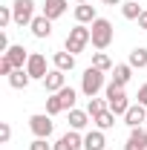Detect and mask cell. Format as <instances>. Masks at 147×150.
I'll use <instances>...</instances> for the list:
<instances>
[{
	"label": "cell",
	"mask_w": 147,
	"mask_h": 150,
	"mask_svg": "<svg viewBox=\"0 0 147 150\" xmlns=\"http://www.w3.org/2000/svg\"><path fill=\"white\" fill-rule=\"evenodd\" d=\"M90 32H92V46H95V49H107V46L112 43V23L110 20L95 18Z\"/></svg>",
	"instance_id": "cell-1"
},
{
	"label": "cell",
	"mask_w": 147,
	"mask_h": 150,
	"mask_svg": "<svg viewBox=\"0 0 147 150\" xmlns=\"http://www.w3.org/2000/svg\"><path fill=\"white\" fill-rule=\"evenodd\" d=\"M90 40H92V32H90V29H84V26L78 23L75 29H69V35H66V52L78 55V52H81Z\"/></svg>",
	"instance_id": "cell-2"
},
{
	"label": "cell",
	"mask_w": 147,
	"mask_h": 150,
	"mask_svg": "<svg viewBox=\"0 0 147 150\" xmlns=\"http://www.w3.org/2000/svg\"><path fill=\"white\" fill-rule=\"evenodd\" d=\"M104 87V72L101 69H95V67H90L87 72L81 75V93L90 95V98H95V93Z\"/></svg>",
	"instance_id": "cell-3"
},
{
	"label": "cell",
	"mask_w": 147,
	"mask_h": 150,
	"mask_svg": "<svg viewBox=\"0 0 147 150\" xmlns=\"http://www.w3.org/2000/svg\"><path fill=\"white\" fill-rule=\"evenodd\" d=\"M107 107H110L115 115H124V112L130 110L127 95H124V87H118V84H110V87H107Z\"/></svg>",
	"instance_id": "cell-4"
},
{
	"label": "cell",
	"mask_w": 147,
	"mask_h": 150,
	"mask_svg": "<svg viewBox=\"0 0 147 150\" xmlns=\"http://www.w3.org/2000/svg\"><path fill=\"white\" fill-rule=\"evenodd\" d=\"M12 15H15V23H18V26L32 23V20H35V3H32V0H15Z\"/></svg>",
	"instance_id": "cell-5"
},
{
	"label": "cell",
	"mask_w": 147,
	"mask_h": 150,
	"mask_svg": "<svg viewBox=\"0 0 147 150\" xmlns=\"http://www.w3.org/2000/svg\"><path fill=\"white\" fill-rule=\"evenodd\" d=\"M29 127L35 133L37 139H49L52 136V118H49V112H37L29 118Z\"/></svg>",
	"instance_id": "cell-6"
},
{
	"label": "cell",
	"mask_w": 147,
	"mask_h": 150,
	"mask_svg": "<svg viewBox=\"0 0 147 150\" xmlns=\"http://www.w3.org/2000/svg\"><path fill=\"white\" fill-rule=\"evenodd\" d=\"M26 72L32 75V78H46V58L40 55V52H32L29 61H26Z\"/></svg>",
	"instance_id": "cell-7"
},
{
	"label": "cell",
	"mask_w": 147,
	"mask_h": 150,
	"mask_svg": "<svg viewBox=\"0 0 147 150\" xmlns=\"http://www.w3.org/2000/svg\"><path fill=\"white\" fill-rule=\"evenodd\" d=\"M141 121H147V110H144V104H130V110L124 112V124L133 130V127H139Z\"/></svg>",
	"instance_id": "cell-8"
},
{
	"label": "cell",
	"mask_w": 147,
	"mask_h": 150,
	"mask_svg": "<svg viewBox=\"0 0 147 150\" xmlns=\"http://www.w3.org/2000/svg\"><path fill=\"white\" fill-rule=\"evenodd\" d=\"M124 150H147V130L133 127V130H130L127 144H124Z\"/></svg>",
	"instance_id": "cell-9"
},
{
	"label": "cell",
	"mask_w": 147,
	"mask_h": 150,
	"mask_svg": "<svg viewBox=\"0 0 147 150\" xmlns=\"http://www.w3.org/2000/svg\"><path fill=\"white\" fill-rule=\"evenodd\" d=\"M78 147H84V139H81L75 130H69L66 136H61V139H58V144H55L52 150H78Z\"/></svg>",
	"instance_id": "cell-10"
},
{
	"label": "cell",
	"mask_w": 147,
	"mask_h": 150,
	"mask_svg": "<svg viewBox=\"0 0 147 150\" xmlns=\"http://www.w3.org/2000/svg\"><path fill=\"white\" fill-rule=\"evenodd\" d=\"M64 81H66V75L61 72V69H52V72L43 78V87H46V93H58V90H64V87H66Z\"/></svg>",
	"instance_id": "cell-11"
},
{
	"label": "cell",
	"mask_w": 147,
	"mask_h": 150,
	"mask_svg": "<svg viewBox=\"0 0 147 150\" xmlns=\"http://www.w3.org/2000/svg\"><path fill=\"white\" fill-rule=\"evenodd\" d=\"M29 26H32V35H35V38H49V35H52V20L46 18V15L35 18Z\"/></svg>",
	"instance_id": "cell-12"
},
{
	"label": "cell",
	"mask_w": 147,
	"mask_h": 150,
	"mask_svg": "<svg viewBox=\"0 0 147 150\" xmlns=\"http://www.w3.org/2000/svg\"><path fill=\"white\" fill-rule=\"evenodd\" d=\"M64 12H66V0H46V3H43V15L49 20L61 18Z\"/></svg>",
	"instance_id": "cell-13"
},
{
	"label": "cell",
	"mask_w": 147,
	"mask_h": 150,
	"mask_svg": "<svg viewBox=\"0 0 147 150\" xmlns=\"http://www.w3.org/2000/svg\"><path fill=\"white\" fill-rule=\"evenodd\" d=\"M6 58L15 64V69H23V64L29 61V55H26L23 46H9V49H6Z\"/></svg>",
	"instance_id": "cell-14"
},
{
	"label": "cell",
	"mask_w": 147,
	"mask_h": 150,
	"mask_svg": "<svg viewBox=\"0 0 147 150\" xmlns=\"http://www.w3.org/2000/svg\"><path fill=\"white\" fill-rule=\"evenodd\" d=\"M52 61H55V69H61V72H69L75 67V55L72 52H55Z\"/></svg>",
	"instance_id": "cell-15"
},
{
	"label": "cell",
	"mask_w": 147,
	"mask_h": 150,
	"mask_svg": "<svg viewBox=\"0 0 147 150\" xmlns=\"http://www.w3.org/2000/svg\"><path fill=\"white\" fill-rule=\"evenodd\" d=\"M104 133L101 130H95V133H87L84 136V150H104Z\"/></svg>",
	"instance_id": "cell-16"
},
{
	"label": "cell",
	"mask_w": 147,
	"mask_h": 150,
	"mask_svg": "<svg viewBox=\"0 0 147 150\" xmlns=\"http://www.w3.org/2000/svg\"><path fill=\"white\" fill-rule=\"evenodd\" d=\"M90 124V112H84V110H69V127L72 130H84Z\"/></svg>",
	"instance_id": "cell-17"
},
{
	"label": "cell",
	"mask_w": 147,
	"mask_h": 150,
	"mask_svg": "<svg viewBox=\"0 0 147 150\" xmlns=\"http://www.w3.org/2000/svg\"><path fill=\"white\" fill-rule=\"evenodd\" d=\"M130 67H133V69H144L147 67V49L144 46H136V49L130 52Z\"/></svg>",
	"instance_id": "cell-18"
},
{
	"label": "cell",
	"mask_w": 147,
	"mask_h": 150,
	"mask_svg": "<svg viewBox=\"0 0 147 150\" xmlns=\"http://www.w3.org/2000/svg\"><path fill=\"white\" fill-rule=\"evenodd\" d=\"M130 75H133V67H130V64H118V67H115V72H112V84L124 87V84L130 81Z\"/></svg>",
	"instance_id": "cell-19"
},
{
	"label": "cell",
	"mask_w": 147,
	"mask_h": 150,
	"mask_svg": "<svg viewBox=\"0 0 147 150\" xmlns=\"http://www.w3.org/2000/svg\"><path fill=\"white\" fill-rule=\"evenodd\" d=\"M75 20H78V23H90V20H95V9H92L90 3H78V9H75Z\"/></svg>",
	"instance_id": "cell-20"
},
{
	"label": "cell",
	"mask_w": 147,
	"mask_h": 150,
	"mask_svg": "<svg viewBox=\"0 0 147 150\" xmlns=\"http://www.w3.org/2000/svg\"><path fill=\"white\" fill-rule=\"evenodd\" d=\"M58 98H61V107L64 110H75V90L72 87H64V90H58Z\"/></svg>",
	"instance_id": "cell-21"
},
{
	"label": "cell",
	"mask_w": 147,
	"mask_h": 150,
	"mask_svg": "<svg viewBox=\"0 0 147 150\" xmlns=\"http://www.w3.org/2000/svg\"><path fill=\"white\" fill-rule=\"evenodd\" d=\"M92 121L98 124V130H110L112 124H115V112H112V110H104V112H98Z\"/></svg>",
	"instance_id": "cell-22"
},
{
	"label": "cell",
	"mask_w": 147,
	"mask_h": 150,
	"mask_svg": "<svg viewBox=\"0 0 147 150\" xmlns=\"http://www.w3.org/2000/svg\"><path fill=\"white\" fill-rule=\"evenodd\" d=\"M29 78H32V75L26 72V69H15V72L9 75V84H12L15 90H23V87L29 84Z\"/></svg>",
	"instance_id": "cell-23"
},
{
	"label": "cell",
	"mask_w": 147,
	"mask_h": 150,
	"mask_svg": "<svg viewBox=\"0 0 147 150\" xmlns=\"http://www.w3.org/2000/svg\"><path fill=\"white\" fill-rule=\"evenodd\" d=\"M121 12H124V18H127V20H139V18H141V6H139V0L124 3V6H121Z\"/></svg>",
	"instance_id": "cell-24"
},
{
	"label": "cell",
	"mask_w": 147,
	"mask_h": 150,
	"mask_svg": "<svg viewBox=\"0 0 147 150\" xmlns=\"http://www.w3.org/2000/svg\"><path fill=\"white\" fill-rule=\"evenodd\" d=\"M92 67H95V69H101V72H107V69L112 67V61L104 55V52H95V55H92Z\"/></svg>",
	"instance_id": "cell-25"
},
{
	"label": "cell",
	"mask_w": 147,
	"mask_h": 150,
	"mask_svg": "<svg viewBox=\"0 0 147 150\" xmlns=\"http://www.w3.org/2000/svg\"><path fill=\"white\" fill-rule=\"evenodd\" d=\"M104 110H110V107H107V104H104L101 98H90V104H87V112H90L92 118H95L98 112H104Z\"/></svg>",
	"instance_id": "cell-26"
},
{
	"label": "cell",
	"mask_w": 147,
	"mask_h": 150,
	"mask_svg": "<svg viewBox=\"0 0 147 150\" xmlns=\"http://www.w3.org/2000/svg\"><path fill=\"white\" fill-rule=\"evenodd\" d=\"M46 112H49V115H58V112H64V107H61V98H58V95L46 98Z\"/></svg>",
	"instance_id": "cell-27"
},
{
	"label": "cell",
	"mask_w": 147,
	"mask_h": 150,
	"mask_svg": "<svg viewBox=\"0 0 147 150\" xmlns=\"http://www.w3.org/2000/svg\"><path fill=\"white\" fill-rule=\"evenodd\" d=\"M12 20H15L12 9H9V6H3V9H0V29H6V26H9Z\"/></svg>",
	"instance_id": "cell-28"
},
{
	"label": "cell",
	"mask_w": 147,
	"mask_h": 150,
	"mask_svg": "<svg viewBox=\"0 0 147 150\" xmlns=\"http://www.w3.org/2000/svg\"><path fill=\"white\" fill-rule=\"evenodd\" d=\"M12 72H15V64L3 55V58H0V75H12Z\"/></svg>",
	"instance_id": "cell-29"
},
{
	"label": "cell",
	"mask_w": 147,
	"mask_h": 150,
	"mask_svg": "<svg viewBox=\"0 0 147 150\" xmlns=\"http://www.w3.org/2000/svg\"><path fill=\"white\" fill-rule=\"evenodd\" d=\"M29 150H49V144H46V139H35L29 144Z\"/></svg>",
	"instance_id": "cell-30"
},
{
	"label": "cell",
	"mask_w": 147,
	"mask_h": 150,
	"mask_svg": "<svg viewBox=\"0 0 147 150\" xmlns=\"http://www.w3.org/2000/svg\"><path fill=\"white\" fill-rule=\"evenodd\" d=\"M12 139V127L9 124H0V142H9Z\"/></svg>",
	"instance_id": "cell-31"
},
{
	"label": "cell",
	"mask_w": 147,
	"mask_h": 150,
	"mask_svg": "<svg viewBox=\"0 0 147 150\" xmlns=\"http://www.w3.org/2000/svg\"><path fill=\"white\" fill-rule=\"evenodd\" d=\"M139 104H144V107H147V84L139 90Z\"/></svg>",
	"instance_id": "cell-32"
},
{
	"label": "cell",
	"mask_w": 147,
	"mask_h": 150,
	"mask_svg": "<svg viewBox=\"0 0 147 150\" xmlns=\"http://www.w3.org/2000/svg\"><path fill=\"white\" fill-rule=\"evenodd\" d=\"M139 26H141V29H147V12H141V18H139Z\"/></svg>",
	"instance_id": "cell-33"
},
{
	"label": "cell",
	"mask_w": 147,
	"mask_h": 150,
	"mask_svg": "<svg viewBox=\"0 0 147 150\" xmlns=\"http://www.w3.org/2000/svg\"><path fill=\"white\" fill-rule=\"evenodd\" d=\"M101 3H107V6H115V3H121V0H101Z\"/></svg>",
	"instance_id": "cell-34"
},
{
	"label": "cell",
	"mask_w": 147,
	"mask_h": 150,
	"mask_svg": "<svg viewBox=\"0 0 147 150\" xmlns=\"http://www.w3.org/2000/svg\"><path fill=\"white\" fill-rule=\"evenodd\" d=\"M75 3H87V0H75Z\"/></svg>",
	"instance_id": "cell-35"
}]
</instances>
